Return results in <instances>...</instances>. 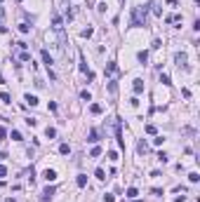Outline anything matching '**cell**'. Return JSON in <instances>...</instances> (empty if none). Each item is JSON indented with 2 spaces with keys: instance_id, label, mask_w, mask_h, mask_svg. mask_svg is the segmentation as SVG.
<instances>
[{
  "instance_id": "cell-10",
  "label": "cell",
  "mask_w": 200,
  "mask_h": 202,
  "mask_svg": "<svg viewBox=\"0 0 200 202\" xmlns=\"http://www.w3.org/2000/svg\"><path fill=\"white\" fill-rule=\"evenodd\" d=\"M87 141H90V143H97V141H99V134H97V129H92V132H90V139H87Z\"/></svg>"
},
{
  "instance_id": "cell-37",
  "label": "cell",
  "mask_w": 200,
  "mask_h": 202,
  "mask_svg": "<svg viewBox=\"0 0 200 202\" xmlns=\"http://www.w3.org/2000/svg\"><path fill=\"white\" fill-rule=\"evenodd\" d=\"M2 17H5V9H2V7H0V19H2Z\"/></svg>"
},
{
  "instance_id": "cell-18",
  "label": "cell",
  "mask_w": 200,
  "mask_h": 202,
  "mask_svg": "<svg viewBox=\"0 0 200 202\" xmlns=\"http://www.w3.org/2000/svg\"><path fill=\"white\" fill-rule=\"evenodd\" d=\"M26 103H28V106H38V99L31 97V94H26Z\"/></svg>"
},
{
  "instance_id": "cell-36",
  "label": "cell",
  "mask_w": 200,
  "mask_h": 202,
  "mask_svg": "<svg viewBox=\"0 0 200 202\" xmlns=\"http://www.w3.org/2000/svg\"><path fill=\"white\" fill-rule=\"evenodd\" d=\"M5 134H7V132H5V127H0V139H5Z\"/></svg>"
},
{
  "instance_id": "cell-32",
  "label": "cell",
  "mask_w": 200,
  "mask_h": 202,
  "mask_svg": "<svg viewBox=\"0 0 200 202\" xmlns=\"http://www.w3.org/2000/svg\"><path fill=\"white\" fill-rule=\"evenodd\" d=\"M151 47H153V49H160V47H163V40H153V45H151Z\"/></svg>"
},
{
  "instance_id": "cell-15",
  "label": "cell",
  "mask_w": 200,
  "mask_h": 202,
  "mask_svg": "<svg viewBox=\"0 0 200 202\" xmlns=\"http://www.w3.org/2000/svg\"><path fill=\"white\" fill-rule=\"evenodd\" d=\"M90 113L99 115V113H101V106H99V103H92V106H90Z\"/></svg>"
},
{
  "instance_id": "cell-2",
  "label": "cell",
  "mask_w": 200,
  "mask_h": 202,
  "mask_svg": "<svg viewBox=\"0 0 200 202\" xmlns=\"http://www.w3.org/2000/svg\"><path fill=\"white\" fill-rule=\"evenodd\" d=\"M54 193H57V188H54V186H47V188H45V190L40 193V202H50Z\"/></svg>"
},
{
  "instance_id": "cell-40",
  "label": "cell",
  "mask_w": 200,
  "mask_h": 202,
  "mask_svg": "<svg viewBox=\"0 0 200 202\" xmlns=\"http://www.w3.org/2000/svg\"><path fill=\"white\" fill-rule=\"evenodd\" d=\"M0 2H2V0H0Z\"/></svg>"
},
{
  "instance_id": "cell-23",
  "label": "cell",
  "mask_w": 200,
  "mask_h": 202,
  "mask_svg": "<svg viewBox=\"0 0 200 202\" xmlns=\"http://www.w3.org/2000/svg\"><path fill=\"white\" fill-rule=\"evenodd\" d=\"M160 82H163V85H172V80H169V75H167V73L160 75Z\"/></svg>"
},
{
  "instance_id": "cell-4",
  "label": "cell",
  "mask_w": 200,
  "mask_h": 202,
  "mask_svg": "<svg viewBox=\"0 0 200 202\" xmlns=\"http://www.w3.org/2000/svg\"><path fill=\"white\" fill-rule=\"evenodd\" d=\"M42 179H45L47 183H52V181H57V171H54V169H45V171H42Z\"/></svg>"
},
{
  "instance_id": "cell-20",
  "label": "cell",
  "mask_w": 200,
  "mask_h": 202,
  "mask_svg": "<svg viewBox=\"0 0 200 202\" xmlns=\"http://www.w3.org/2000/svg\"><path fill=\"white\" fill-rule=\"evenodd\" d=\"M80 99H82V101H90V99H92V94H90L87 89H82V92H80Z\"/></svg>"
},
{
  "instance_id": "cell-29",
  "label": "cell",
  "mask_w": 200,
  "mask_h": 202,
  "mask_svg": "<svg viewBox=\"0 0 200 202\" xmlns=\"http://www.w3.org/2000/svg\"><path fill=\"white\" fill-rule=\"evenodd\" d=\"M92 33H94V28H85L82 31V38H92Z\"/></svg>"
},
{
  "instance_id": "cell-5",
  "label": "cell",
  "mask_w": 200,
  "mask_h": 202,
  "mask_svg": "<svg viewBox=\"0 0 200 202\" xmlns=\"http://www.w3.org/2000/svg\"><path fill=\"white\" fill-rule=\"evenodd\" d=\"M132 89H134V94H141V92H144V80H141V78H136L132 82Z\"/></svg>"
},
{
  "instance_id": "cell-8",
  "label": "cell",
  "mask_w": 200,
  "mask_h": 202,
  "mask_svg": "<svg viewBox=\"0 0 200 202\" xmlns=\"http://www.w3.org/2000/svg\"><path fill=\"white\" fill-rule=\"evenodd\" d=\"M40 54H42V61H45V64H47V68H50V66H52V57H50V52H47V49H42Z\"/></svg>"
},
{
  "instance_id": "cell-30",
  "label": "cell",
  "mask_w": 200,
  "mask_h": 202,
  "mask_svg": "<svg viewBox=\"0 0 200 202\" xmlns=\"http://www.w3.org/2000/svg\"><path fill=\"white\" fill-rule=\"evenodd\" d=\"M26 125H28V127H35V125H38V120H35V118H26Z\"/></svg>"
},
{
  "instance_id": "cell-35",
  "label": "cell",
  "mask_w": 200,
  "mask_h": 202,
  "mask_svg": "<svg viewBox=\"0 0 200 202\" xmlns=\"http://www.w3.org/2000/svg\"><path fill=\"white\" fill-rule=\"evenodd\" d=\"M104 202H115V198L113 195H104Z\"/></svg>"
},
{
  "instance_id": "cell-31",
  "label": "cell",
  "mask_w": 200,
  "mask_h": 202,
  "mask_svg": "<svg viewBox=\"0 0 200 202\" xmlns=\"http://www.w3.org/2000/svg\"><path fill=\"white\" fill-rule=\"evenodd\" d=\"M158 160H160V162H167V160H169V155H167V153H158Z\"/></svg>"
},
{
  "instance_id": "cell-9",
  "label": "cell",
  "mask_w": 200,
  "mask_h": 202,
  "mask_svg": "<svg viewBox=\"0 0 200 202\" xmlns=\"http://www.w3.org/2000/svg\"><path fill=\"white\" fill-rule=\"evenodd\" d=\"M19 61H31V52L21 49V52H19Z\"/></svg>"
},
{
  "instance_id": "cell-13",
  "label": "cell",
  "mask_w": 200,
  "mask_h": 202,
  "mask_svg": "<svg viewBox=\"0 0 200 202\" xmlns=\"http://www.w3.org/2000/svg\"><path fill=\"white\" fill-rule=\"evenodd\" d=\"M136 57H139V61H141V64H146V61H148V52H146V49H144V52H139Z\"/></svg>"
},
{
  "instance_id": "cell-7",
  "label": "cell",
  "mask_w": 200,
  "mask_h": 202,
  "mask_svg": "<svg viewBox=\"0 0 200 202\" xmlns=\"http://www.w3.org/2000/svg\"><path fill=\"white\" fill-rule=\"evenodd\" d=\"M75 183H78V188H85V186H87V176H85V174H78Z\"/></svg>"
},
{
  "instance_id": "cell-25",
  "label": "cell",
  "mask_w": 200,
  "mask_h": 202,
  "mask_svg": "<svg viewBox=\"0 0 200 202\" xmlns=\"http://www.w3.org/2000/svg\"><path fill=\"white\" fill-rule=\"evenodd\" d=\"M80 70L87 73V64H85V57H82V54H80Z\"/></svg>"
},
{
  "instance_id": "cell-28",
  "label": "cell",
  "mask_w": 200,
  "mask_h": 202,
  "mask_svg": "<svg viewBox=\"0 0 200 202\" xmlns=\"http://www.w3.org/2000/svg\"><path fill=\"white\" fill-rule=\"evenodd\" d=\"M153 143H155V146H163V143H165V136H155Z\"/></svg>"
},
{
  "instance_id": "cell-27",
  "label": "cell",
  "mask_w": 200,
  "mask_h": 202,
  "mask_svg": "<svg viewBox=\"0 0 200 202\" xmlns=\"http://www.w3.org/2000/svg\"><path fill=\"white\" fill-rule=\"evenodd\" d=\"M108 92L115 94V92H118V85H115V82H108Z\"/></svg>"
},
{
  "instance_id": "cell-16",
  "label": "cell",
  "mask_w": 200,
  "mask_h": 202,
  "mask_svg": "<svg viewBox=\"0 0 200 202\" xmlns=\"http://www.w3.org/2000/svg\"><path fill=\"white\" fill-rule=\"evenodd\" d=\"M118 73V66H115V61H111L108 64V75H115Z\"/></svg>"
},
{
  "instance_id": "cell-14",
  "label": "cell",
  "mask_w": 200,
  "mask_h": 202,
  "mask_svg": "<svg viewBox=\"0 0 200 202\" xmlns=\"http://www.w3.org/2000/svg\"><path fill=\"white\" fill-rule=\"evenodd\" d=\"M144 132H146V134H158L155 125H146V127H144Z\"/></svg>"
},
{
  "instance_id": "cell-38",
  "label": "cell",
  "mask_w": 200,
  "mask_h": 202,
  "mask_svg": "<svg viewBox=\"0 0 200 202\" xmlns=\"http://www.w3.org/2000/svg\"><path fill=\"white\" fill-rule=\"evenodd\" d=\"M5 202H17V200H14V198H7V200H5Z\"/></svg>"
},
{
  "instance_id": "cell-17",
  "label": "cell",
  "mask_w": 200,
  "mask_h": 202,
  "mask_svg": "<svg viewBox=\"0 0 200 202\" xmlns=\"http://www.w3.org/2000/svg\"><path fill=\"white\" fill-rule=\"evenodd\" d=\"M94 176H97V179H99V181H104V179H106V171H104V169H97V171H94Z\"/></svg>"
},
{
  "instance_id": "cell-39",
  "label": "cell",
  "mask_w": 200,
  "mask_h": 202,
  "mask_svg": "<svg viewBox=\"0 0 200 202\" xmlns=\"http://www.w3.org/2000/svg\"><path fill=\"white\" fill-rule=\"evenodd\" d=\"M132 202H141V200H139V198H134V200H132Z\"/></svg>"
},
{
  "instance_id": "cell-22",
  "label": "cell",
  "mask_w": 200,
  "mask_h": 202,
  "mask_svg": "<svg viewBox=\"0 0 200 202\" xmlns=\"http://www.w3.org/2000/svg\"><path fill=\"white\" fill-rule=\"evenodd\" d=\"M0 99L5 101V103H12V97H9L7 92H0Z\"/></svg>"
},
{
  "instance_id": "cell-34",
  "label": "cell",
  "mask_w": 200,
  "mask_h": 202,
  "mask_svg": "<svg viewBox=\"0 0 200 202\" xmlns=\"http://www.w3.org/2000/svg\"><path fill=\"white\" fill-rule=\"evenodd\" d=\"M0 176H7V167L5 165H0Z\"/></svg>"
},
{
  "instance_id": "cell-3",
  "label": "cell",
  "mask_w": 200,
  "mask_h": 202,
  "mask_svg": "<svg viewBox=\"0 0 200 202\" xmlns=\"http://www.w3.org/2000/svg\"><path fill=\"white\" fill-rule=\"evenodd\" d=\"M174 64L186 70V68H188V64H186V54H184V52H177V54H174Z\"/></svg>"
},
{
  "instance_id": "cell-11",
  "label": "cell",
  "mask_w": 200,
  "mask_h": 202,
  "mask_svg": "<svg viewBox=\"0 0 200 202\" xmlns=\"http://www.w3.org/2000/svg\"><path fill=\"white\" fill-rule=\"evenodd\" d=\"M45 136H47V139H54V136H57V129H54V127H47V129H45Z\"/></svg>"
},
{
  "instance_id": "cell-26",
  "label": "cell",
  "mask_w": 200,
  "mask_h": 202,
  "mask_svg": "<svg viewBox=\"0 0 200 202\" xmlns=\"http://www.w3.org/2000/svg\"><path fill=\"white\" fill-rule=\"evenodd\" d=\"M19 31H21V33H28L31 26H28V24H19Z\"/></svg>"
},
{
  "instance_id": "cell-21",
  "label": "cell",
  "mask_w": 200,
  "mask_h": 202,
  "mask_svg": "<svg viewBox=\"0 0 200 202\" xmlns=\"http://www.w3.org/2000/svg\"><path fill=\"white\" fill-rule=\"evenodd\" d=\"M99 155H101V148H99V146H94L92 153H90V158H99Z\"/></svg>"
},
{
  "instance_id": "cell-1",
  "label": "cell",
  "mask_w": 200,
  "mask_h": 202,
  "mask_svg": "<svg viewBox=\"0 0 200 202\" xmlns=\"http://www.w3.org/2000/svg\"><path fill=\"white\" fill-rule=\"evenodd\" d=\"M132 26H146V7H132Z\"/></svg>"
},
{
  "instance_id": "cell-24",
  "label": "cell",
  "mask_w": 200,
  "mask_h": 202,
  "mask_svg": "<svg viewBox=\"0 0 200 202\" xmlns=\"http://www.w3.org/2000/svg\"><path fill=\"white\" fill-rule=\"evenodd\" d=\"M136 195H139V190H136V188H127V198H136Z\"/></svg>"
},
{
  "instance_id": "cell-19",
  "label": "cell",
  "mask_w": 200,
  "mask_h": 202,
  "mask_svg": "<svg viewBox=\"0 0 200 202\" xmlns=\"http://www.w3.org/2000/svg\"><path fill=\"white\" fill-rule=\"evenodd\" d=\"M198 171H191V174H188V181H191V183H198Z\"/></svg>"
},
{
  "instance_id": "cell-12",
  "label": "cell",
  "mask_w": 200,
  "mask_h": 202,
  "mask_svg": "<svg viewBox=\"0 0 200 202\" xmlns=\"http://www.w3.org/2000/svg\"><path fill=\"white\" fill-rule=\"evenodd\" d=\"M59 153H61V155H68V153H71V146H68V143H61V146H59Z\"/></svg>"
},
{
  "instance_id": "cell-33",
  "label": "cell",
  "mask_w": 200,
  "mask_h": 202,
  "mask_svg": "<svg viewBox=\"0 0 200 202\" xmlns=\"http://www.w3.org/2000/svg\"><path fill=\"white\" fill-rule=\"evenodd\" d=\"M9 136H12V141H21V134H19V132H12Z\"/></svg>"
},
{
  "instance_id": "cell-6",
  "label": "cell",
  "mask_w": 200,
  "mask_h": 202,
  "mask_svg": "<svg viewBox=\"0 0 200 202\" xmlns=\"http://www.w3.org/2000/svg\"><path fill=\"white\" fill-rule=\"evenodd\" d=\"M136 153H139V155H146V153H148V146H146V141H139V143H136Z\"/></svg>"
}]
</instances>
